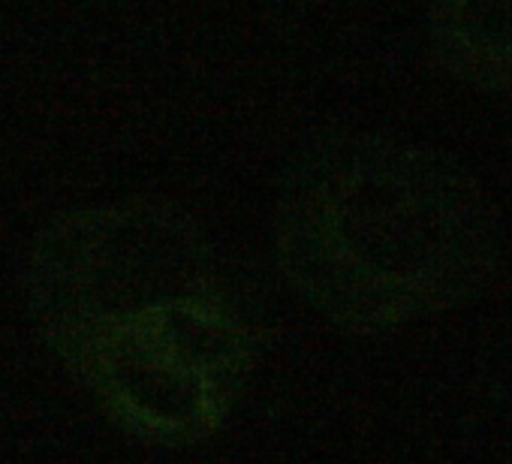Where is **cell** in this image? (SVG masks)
Here are the masks:
<instances>
[{"instance_id":"6da1fadb","label":"cell","mask_w":512,"mask_h":464,"mask_svg":"<svg viewBox=\"0 0 512 464\" xmlns=\"http://www.w3.org/2000/svg\"><path fill=\"white\" fill-rule=\"evenodd\" d=\"M25 305L103 419L148 446L211 440L260 356L214 242L166 199L127 196L49 220L28 254Z\"/></svg>"},{"instance_id":"7a4b0ae2","label":"cell","mask_w":512,"mask_h":464,"mask_svg":"<svg viewBox=\"0 0 512 464\" xmlns=\"http://www.w3.org/2000/svg\"><path fill=\"white\" fill-rule=\"evenodd\" d=\"M287 287L353 335L446 314L500 260L482 190L440 154L365 133L308 142L284 169L272 217Z\"/></svg>"},{"instance_id":"3957f363","label":"cell","mask_w":512,"mask_h":464,"mask_svg":"<svg viewBox=\"0 0 512 464\" xmlns=\"http://www.w3.org/2000/svg\"><path fill=\"white\" fill-rule=\"evenodd\" d=\"M428 37L455 79L482 91L512 88V0H431Z\"/></svg>"}]
</instances>
